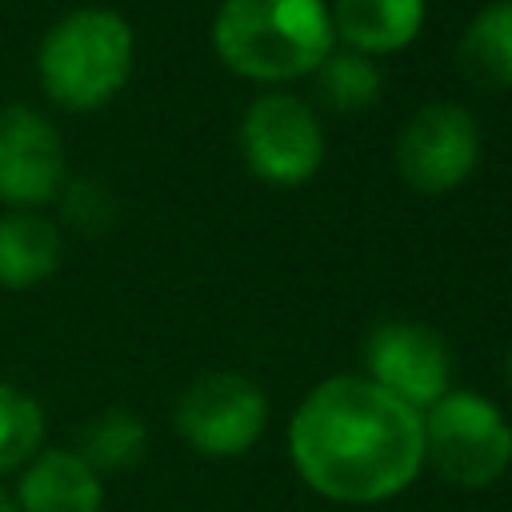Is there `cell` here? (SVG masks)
Segmentation results:
<instances>
[{
  "instance_id": "cell-7",
  "label": "cell",
  "mask_w": 512,
  "mask_h": 512,
  "mask_svg": "<svg viewBox=\"0 0 512 512\" xmlns=\"http://www.w3.org/2000/svg\"><path fill=\"white\" fill-rule=\"evenodd\" d=\"M480 164V124L464 104H424L396 136V172L420 196L460 188Z\"/></svg>"
},
{
  "instance_id": "cell-15",
  "label": "cell",
  "mask_w": 512,
  "mask_h": 512,
  "mask_svg": "<svg viewBox=\"0 0 512 512\" xmlns=\"http://www.w3.org/2000/svg\"><path fill=\"white\" fill-rule=\"evenodd\" d=\"M312 88L324 108L332 112H364L376 104L384 88V72L372 56L352 52V48H332L320 68L312 72Z\"/></svg>"
},
{
  "instance_id": "cell-12",
  "label": "cell",
  "mask_w": 512,
  "mask_h": 512,
  "mask_svg": "<svg viewBox=\"0 0 512 512\" xmlns=\"http://www.w3.org/2000/svg\"><path fill=\"white\" fill-rule=\"evenodd\" d=\"M60 224L36 208H8L0 216V288L24 292L60 268Z\"/></svg>"
},
{
  "instance_id": "cell-6",
  "label": "cell",
  "mask_w": 512,
  "mask_h": 512,
  "mask_svg": "<svg viewBox=\"0 0 512 512\" xmlns=\"http://www.w3.org/2000/svg\"><path fill=\"white\" fill-rule=\"evenodd\" d=\"M172 424L192 452L228 460L260 440L268 424V396L240 372H204L180 392Z\"/></svg>"
},
{
  "instance_id": "cell-16",
  "label": "cell",
  "mask_w": 512,
  "mask_h": 512,
  "mask_svg": "<svg viewBox=\"0 0 512 512\" xmlns=\"http://www.w3.org/2000/svg\"><path fill=\"white\" fill-rule=\"evenodd\" d=\"M44 408L32 392L0 380V472L24 468L44 448Z\"/></svg>"
},
{
  "instance_id": "cell-13",
  "label": "cell",
  "mask_w": 512,
  "mask_h": 512,
  "mask_svg": "<svg viewBox=\"0 0 512 512\" xmlns=\"http://www.w3.org/2000/svg\"><path fill=\"white\" fill-rule=\"evenodd\" d=\"M460 64L480 88H512V0H488L464 24Z\"/></svg>"
},
{
  "instance_id": "cell-10",
  "label": "cell",
  "mask_w": 512,
  "mask_h": 512,
  "mask_svg": "<svg viewBox=\"0 0 512 512\" xmlns=\"http://www.w3.org/2000/svg\"><path fill=\"white\" fill-rule=\"evenodd\" d=\"M20 512H100L104 476H96L76 448H40L16 476Z\"/></svg>"
},
{
  "instance_id": "cell-5",
  "label": "cell",
  "mask_w": 512,
  "mask_h": 512,
  "mask_svg": "<svg viewBox=\"0 0 512 512\" xmlns=\"http://www.w3.org/2000/svg\"><path fill=\"white\" fill-rule=\"evenodd\" d=\"M328 140L320 128V116L308 100L288 92H264L256 96L240 116V156L244 168L276 188L308 184L324 164Z\"/></svg>"
},
{
  "instance_id": "cell-3",
  "label": "cell",
  "mask_w": 512,
  "mask_h": 512,
  "mask_svg": "<svg viewBox=\"0 0 512 512\" xmlns=\"http://www.w3.org/2000/svg\"><path fill=\"white\" fill-rule=\"evenodd\" d=\"M136 36L112 8L64 12L36 48V80L56 108L96 112L120 96L132 76Z\"/></svg>"
},
{
  "instance_id": "cell-11",
  "label": "cell",
  "mask_w": 512,
  "mask_h": 512,
  "mask_svg": "<svg viewBox=\"0 0 512 512\" xmlns=\"http://www.w3.org/2000/svg\"><path fill=\"white\" fill-rule=\"evenodd\" d=\"M328 12L336 40L376 60L408 48L420 36L428 20V0H332Z\"/></svg>"
},
{
  "instance_id": "cell-19",
  "label": "cell",
  "mask_w": 512,
  "mask_h": 512,
  "mask_svg": "<svg viewBox=\"0 0 512 512\" xmlns=\"http://www.w3.org/2000/svg\"><path fill=\"white\" fill-rule=\"evenodd\" d=\"M504 372H508V388H512V348H508V364H504Z\"/></svg>"
},
{
  "instance_id": "cell-9",
  "label": "cell",
  "mask_w": 512,
  "mask_h": 512,
  "mask_svg": "<svg viewBox=\"0 0 512 512\" xmlns=\"http://www.w3.org/2000/svg\"><path fill=\"white\" fill-rule=\"evenodd\" d=\"M64 140L32 104L0 108V204L40 208L64 188Z\"/></svg>"
},
{
  "instance_id": "cell-17",
  "label": "cell",
  "mask_w": 512,
  "mask_h": 512,
  "mask_svg": "<svg viewBox=\"0 0 512 512\" xmlns=\"http://www.w3.org/2000/svg\"><path fill=\"white\" fill-rule=\"evenodd\" d=\"M56 196H60L64 220H68L76 232H104V228L112 224V216H116L108 188L96 184V180H84V176H80V180H64V188H60Z\"/></svg>"
},
{
  "instance_id": "cell-8",
  "label": "cell",
  "mask_w": 512,
  "mask_h": 512,
  "mask_svg": "<svg viewBox=\"0 0 512 512\" xmlns=\"http://www.w3.org/2000/svg\"><path fill=\"white\" fill-rule=\"evenodd\" d=\"M364 376L388 396L424 412L452 388V352L428 324L380 320L364 340Z\"/></svg>"
},
{
  "instance_id": "cell-2",
  "label": "cell",
  "mask_w": 512,
  "mask_h": 512,
  "mask_svg": "<svg viewBox=\"0 0 512 512\" xmlns=\"http://www.w3.org/2000/svg\"><path fill=\"white\" fill-rule=\"evenodd\" d=\"M212 48L244 80L284 84L312 76L336 48L328 0H220Z\"/></svg>"
},
{
  "instance_id": "cell-14",
  "label": "cell",
  "mask_w": 512,
  "mask_h": 512,
  "mask_svg": "<svg viewBox=\"0 0 512 512\" xmlns=\"http://www.w3.org/2000/svg\"><path fill=\"white\" fill-rule=\"evenodd\" d=\"M76 452L80 460L96 472V476H112V472H128L144 460L148 452V428L136 412L128 408H104L96 412L80 436H76Z\"/></svg>"
},
{
  "instance_id": "cell-1",
  "label": "cell",
  "mask_w": 512,
  "mask_h": 512,
  "mask_svg": "<svg viewBox=\"0 0 512 512\" xmlns=\"http://www.w3.org/2000/svg\"><path fill=\"white\" fill-rule=\"evenodd\" d=\"M296 476L332 504H384L424 468L420 412L368 376H328L304 392L288 424Z\"/></svg>"
},
{
  "instance_id": "cell-18",
  "label": "cell",
  "mask_w": 512,
  "mask_h": 512,
  "mask_svg": "<svg viewBox=\"0 0 512 512\" xmlns=\"http://www.w3.org/2000/svg\"><path fill=\"white\" fill-rule=\"evenodd\" d=\"M0 512H20V508H16V496H12L4 484H0Z\"/></svg>"
},
{
  "instance_id": "cell-4",
  "label": "cell",
  "mask_w": 512,
  "mask_h": 512,
  "mask_svg": "<svg viewBox=\"0 0 512 512\" xmlns=\"http://www.w3.org/2000/svg\"><path fill=\"white\" fill-rule=\"evenodd\" d=\"M424 464L456 488H488L512 468V424L480 392L448 388L420 412Z\"/></svg>"
}]
</instances>
